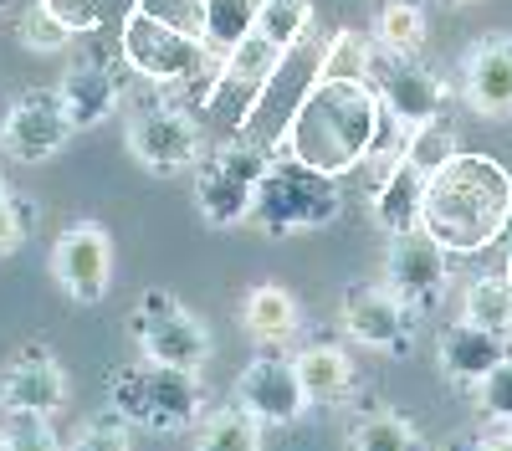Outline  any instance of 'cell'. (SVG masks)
<instances>
[{
    "label": "cell",
    "mask_w": 512,
    "mask_h": 451,
    "mask_svg": "<svg viewBox=\"0 0 512 451\" xmlns=\"http://www.w3.org/2000/svg\"><path fill=\"white\" fill-rule=\"evenodd\" d=\"M379 118H384V103L369 82H313L303 103L292 108L277 154L338 180L369 159Z\"/></svg>",
    "instance_id": "6da1fadb"
},
{
    "label": "cell",
    "mask_w": 512,
    "mask_h": 451,
    "mask_svg": "<svg viewBox=\"0 0 512 451\" xmlns=\"http://www.w3.org/2000/svg\"><path fill=\"white\" fill-rule=\"evenodd\" d=\"M512 221V175L487 154H456L425 185L420 231H431L446 252H487Z\"/></svg>",
    "instance_id": "7a4b0ae2"
},
{
    "label": "cell",
    "mask_w": 512,
    "mask_h": 451,
    "mask_svg": "<svg viewBox=\"0 0 512 451\" xmlns=\"http://www.w3.org/2000/svg\"><path fill=\"white\" fill-rule=\"evenodd\" d=\"M338 211H344V195H338L328 175L308 170V164H297L287 154H272L246 226H256L262 236H297V231H318L338 221Z\"/></svg>",
    "instance_id": "3957f363"
},
{
    "label": "cell",
    "mask_w": 512,
    "mask_h": 451,
    "mask_svg": "<svg viewBox=\"0 0 512 451\" xmlns=\"http://www.w3.org/2000/svg\"><path fill=\"white\" fill-rule=\"evenodd\" d=\"M108 400L118 410V421L128 426H144V431H180L200 416V390H195V375L190 369H169V364H154V359H139V364H123L113 369L108 380Z\"/></svg>",
    "instance_id": "277c9868"
},
{
    "label": "cell",
    "mask_w": 512,
    "mask_h": 451,
    "mask_svg": "<svg viewBox=\"0 0 512 451\" xmlns=\"http://www.w3.org/2000/svg\"><path fill=\"white\" fill-rule=\"evenodd\" d=\"M118 47H123V62L134 67L139 77L164 82V88H175V82H195V98L210 103L221 57H210L205 41H190V36H180V31H169V26L139 16V11H128Z\"/></svg>",
    "instance_id": "5b68a950"
},
{
    "label": "cell",
    "mask_w": 512,
    "mask_h": 451,
    "mask_svg": "<svg viewBox=\"0 0 512 451\" xmlns=\"http://www.w3.org/2000/svg\"><path fill=\"white\" fill-rule=\"evenodd\" d=\"M272 164V149L267 144H251V139H226L216 144L200 170H195V200H200V216L210 226H236L251 216V200H256V185H262Z\"/></svg>",
    "instance_id": "8992f818"
},
{
    "label": "cell",
    "mask_w": 512,
    "mask_h": 451,
    "mask_svg": "<svg viewBox=\"0 0 512 451\" xmlns=\"http://www.w3.org/2000/svg\"><path fill=\"white\" fill-rule=\"evenodd\" d=\"M128 154L149 175H185L200 159V123L175 103H144L128 113Z\"/></svg>",
    "instance_id": "52a82bcc"
},
{
    "label": "cell",
    "mask_w": 512,
    "mask_h": 451,
    "mask_svg": "<svg viewBox=\"0 0 512 451\" xmlns=\"http://www.w3.org/2000/svg\"><path fill=\"white\" fill-rule=\"evenodd\" d=\"M446 246L431 236V231H400L390 236V252H384V293L400 298L410 313L431 308L441 293H446Z\"/></svg>",
    "instance_id": "ba28073f"
},
{
    "label": "cell",
    "mask_w": 512,
    "mask_h": 451,
    "mask_svg": "<svg viewBox=\"0 0 512 451\" xmlns=\"http://www.w3.org/2000/svg\"><path fill=\"white\" fill-rule=\"evenodd\" d=\"M52 277L62 282V293L82 308H93L108 298L113 282V241L98 221H77L57 236L52 246Z\"/></svg>",
    "instance_id": "9c48e42d"
},
{
    "label": "cell",
    "mask_w": 512,
    "mask_h": 451,
    "mask_svg": "<svg viewBox=\"0 0 512 451\" xmlns=\"http://www.w3.org/2000/svg\"><path fill=\"white\" fill-rule=\"evenodd\" d=\"M72 139V118L57 98V88H31L6 108V123H0V144L11 149V159L21 164H41L52 159L62 144Z\"/></svg>",
    "instance_id": "30bf717a"
},
{
    "label": "cell",
    "mask_w": 512,
    "mask_h": 451,
    "mask_svg": "<svg viewBox=\"0 0 512 451\" xmlns=\"http://www.w3.org/2000/svg\"><path fill=\"white\" fill-rule=\"evenodd\" d=\"M236 400L256 426H292L308 410V390L297 380V364L282 354H262L241 369Z\"/></svg>",
    "instance_id": "8fae6325"
},
{
    "label": "cell",
    "mask_w": 512,
    "mask_h": 451,
    "mask_svg": "<svg viewBox=\"0 0 512 451\" xmlns=\"http://www.w3.org/2000/svg\"><path fill=\"white\" fill-rule=\"evenodd\" d=\"M282 62H287V57L272 47V41L251 31L241 47L221 62L216 88H210V103H205V108H226V103H231V123H236V129H246V118L256 113V103H262V93L272 88V77H277Z\"/></svg>",
    "instance_id": "7c38bea8"
},
{
    "label": "cell",
    "mask_w": 512,
    "mask_h": 451,
    "mask_svg": "<svg viewBox=\"0 0 512 451\" xmlns=\"http://www.w3.org/2000/svg\"><path fill=\"white\" fill-rule=\"evenodd\" d=\"M369 88L379 93L384 113L405 129H420L441 113V82L431 67H420L415 57H374V82Z\"/></svg>",
    "instance_id": "4fadbf2b"
},
{
    "label": "cell",
    "mask_w": 512,
    "mask_h": 451,
    "mask_svg": "<svg viewBox=\"0 0 512 451\" xmlns=\"http://www.w3.org/2000/svg\"><path fill=\"white\" fill-rule=\"evenodd\" d=\"M0 405H6L11 416H57V410L67 405L62 364L41 344H26L6 364V375H0Z\"/></svg>",
    "instance_id": "5bb4252c"
},
{
    "label": "cell",
    "mask_w": 512,
    "mask_h": 451,
    "mask_svg": "<svg viewBox=\"0 0 512 451\" xmlns=\"http://www.w3.org/2000/svg\"><path fill=\"white\" fill-rule=\"evenodd\" d=\"M344 328L349 339L364 344V349H379V354H410V339H415V313L390 298L384 287H354L344 298Z\"/></svg>",
    "instance_id": "9a60e30c"
},
{
    "label": "cell",
    "mask_w": 512,
    "mask_h": 451,
    "mask_svg": "<svg viewBox=\"0 0 512 451\" xmlns=\"http://www.w3.org/2000/svg\"><path fill=\"white\" fill-rule=\"evenodd\" d=\"M128 334H134V344L144 349V359L169 364V369H190V375H200V364L210 359L205 323H200L195 313H185V308L164 313V318L128 313Z\"/></svg>",
    "instance_id": "2e32d148"
},
{
    "label": "cell",
    "mask_w": 512,
    "mask_h": 451,
    "mask_svg": "<svg viewBox=\"0 0 512 451\" xmlns=\"http://www.w3.org/2000/svg\"><path fill=\"white\" fill-rule=\"evenodd\" d=\"M466 108L482 118H512V36H482L466 52Z\"/></svg>",
    "instance_id": "e0dca14e"
},
{
    "label": "cell",
    "mask_w": 512,
    "mask_h": 451,
    "mask_svg": "<svg viewBox=\"0 0 512 451\" xmlns=\"http://www.w3.org/2000/svg\"><path fill=\"white\" fill-rule=\"evenodd\" d=\"M57 98H62V108H67V118H72V129H93V123H103V118L118 108L123 88H118V72L108 67V57L82 52V57L67 67Z\"/></svg>",
    "instance_id": "ac0fdd59"
},
{
    "label": "cell",
    "mask_w": 512,
    "mask_h": 451,
    "mask_svg": "<svg viewBox=\"0 0 512 451\" xmlns=\"http://www.w3.org/2000/svg\"><path fill=\"white\" fill-rule=\"evenodd\" d=\"M502 359H507V334H487L466 318L441 334V369L456 385H482Z\"/></svg>",
    "instance_id": "d6986e66"
},
{
    "label": "cell",
    "mask_w": 512,
    "mask_h": 451,
    "mask_svg": "<svg viewBox=\"0 0 512 451\" xmlns=\"http://www.w3.org/2000/svg\"><path fill=\"white\" fill-rule=\"evenodd\" d=\"M425 180L415 164H395L384 180H374V195H369V211H374V221L390 231V236H400V231H420V211H425Z\"/></svg>",
    "instance_id": "ffe728a7"
},
{
    "label": "cell",
    "mask_w": 512,
    "mask_h": 451,
    "mask_svg": "<svg viewBox=\"0 0 512 451\" xmlns=\"http://www.w3.org/2000/svg\"><path fill=\"white\" fill-rule=\"evenodd\" d=\"M241 328L256 344H282L297 334V303L287 287L277 282H256L251 293L241 298Z\"/></svg>",
    "instance_id": "44dd1931"
},
{
    "label": "cell",
    "mask_w": 512,
    "mask_h": 451,
    "mask_svg": "<svg viewBox=\"0 0 512 451\" xmlns=\"http://www.w3.org/2000/svg\"><path fill=\"white\" fill-rule=\"evenodd\" d=\"M425 6L420 0H379L374 6V47L379 57H420L425 47Z\"/></svg>",
    "instance_id": "7402d4cb"
},
{
    "label": "cell",
    "mask_w": 512,
    "mask_h": 451,
    "mask_svg": "<svg viewBox=\"0 0 512 451\" xmlns=\"http://www.w3.org/2000/svg\"><path fill=\"white\" fill-rule=\"evenodd\" d=\"M292 364H297V380H303L308 400H344L354 390V364H349L344 349H333V344H313Z\"/></svg>",
    "instance_id": "603a6c76"
},
{
    "label": "cell",
    "mask_w": 512,
    "mask_h": 451,
    "mask_svg": "<svg viewBox=\"0 0 512 451\" xmlns=\"http://www.w3.org/2000/svg\"><path fill=\"white\" fill-rule=\"evenodd\" d=\"M256 16H262V0H205V47H210V57L226 62L256 31Z\"/></svg>",
    "instance_id": "cb8c5ba5"
},
{
    "label": "cell",
    "mask_w": 512,
    "mask_h": 451,
    "mask_svg": "<svg viewBox=\"0 0 512 451\" xmlns=\"http://www.w3.org/2000/svg\"><path fill=\"white\" fill-rule=\"evenodd\" d=\"M466 323L487 328V334H512V282L497 272V277H477L466 287Z\"/></svg>",
    "instance_id": "d4e9b609"
},
{
    "label": "cell",
    "mask_w": 512,
    "mask_h": 451,
    "mask_svg": "<svg viewBox=\"0 0 512 451\" xmlns=\"http://www.w3.org/2000/svg\"><path fill=\"white\" fill-rule=\"evenodd\" d=\"M313 31V6L308 0H262V16H256V36H267L282 57L297 52V41Z\"/></svg>",
    "instance_id": "484cf974"
},
{
    "label": "cell",
    "mask_w": 512,
    "mask_h": 451,
    "mask_svg": "<svg viewBox=\"0 0 512 451\" xmlns=\"http://www.w3.org/2000/svg\"><path fill=\"white\" fill-rule=\"evenodd\" d=\"M374 47L359 36V31H338L328 41V52L318 62V82H369L374 77Z\"/></svg>",
    "instance_id": "4316f807"
},
{
    "label": "cell",
    "mask_w": 512,
    "mask_h": 451,
    "mask_svg": "<svg viewBox=\"0 0 512 451\" xmlns=\"http://www.w3.org/2000/svg\"><path fill=\"white\" fill-rule=\"evenodd\" d=\"M349 451H425V441H420L415 421L395 416V410H374L369 421L354 426Z\"/></svg>",
    "instance_id": "83f0119b"
},
{
    "label": "cell",
    "mask_w": 512,
    "mask_h": 451,
    "mask_svg": "<svg viewBox=\"0 0 512 451\" xmlns=\"http://www.w3.org/2000/svg\"><path fill=\"white\" fill-rule=\"evenodd\" d=\"M195 451H262V426H256L246 410H210Z\"/></svg>",
    "instance_id": "f1b7e54d"
},
{
    "label": "cell",
    "mask_w": 512,
    "mask_h": 451,
    "mask_svg": "<svg viewBox=\"0 0 512 451\" xmlns=\"http://www.w3.org/2000/svg\"><path fill=\"white\" fill-rule=\"evenodd\" d=\"M461 149H456V129L436 113L431 123H420V129H410V144H405V164H415V170L431 180V175H441L446 164L456 159Z\"/></svg>",
    "instance_id": "f546056e"
},
{
    "label": "cell",
    "mask_w": 512,
    "mask_h": 451,
    "mask_svg": "<svg viewBox=\"0 0 512 451\" xmlns=\"http://www.w3.org/2000/svg\"><path fill=\"white\" fill-rule=\"evenodd\" d=\"M134 11L190 41H205V0H134Z\"/></svg>",
    "instance_id": "4dcf8cb0"
},
{
    "label": "cell",
    "mask_w": 512,
    "mask_h": 451,
    "mask_svg": "<svg viewBox=\"0 0 512 451\" xmlns=\"http://www.w3.org/2000/svg\"><path fill=\"white\" fill-rule=\"evenodd\" d=\"M67 41H72V26L47 6V0L26 11V21H21V47H31V52H62Z\"/></svg>",
    "instance_id": "1f68e13d"
},
{
    "label": "cell",
    "mask_w": 512,
    "mask_h": 451,
    "mask_svg": "<svg viewBox=\"0 0 512 451\" xmlns=\"http://www.w3.org/2000/svg\"><path fill=\"white\" fill-rule=\"evenodd\" d=\"M31 221H36V200H16V195L0 200V257H11L31 236Z\"/></svg>",
    "instance_id": "d6a6232c"
},
{
    "label": "cell",
    "mask_w": 512,
    "mask_h": 451,
    "mask_svg": "<svg viewBox=\"0 0 512 451\" xmlns=\"http://www.w3.org/2000/svg\"><path fill=\"white\" fill-rule=\"evenodd\" d=\"M6 451H62V441H57V431L47 426V416H11Z\"/></svg>",
    "instance_id": "836d02e7"
},
{
    "label": "cell",
    "mask_w": 512,
    "mask_h": 451,
    "mask_svg": "<svg viewBox=\"0 0 512 451\" xmlns=\"http://www.w3.org/2000/svg\"><path fill=\"white\" fill-rule=\"evenodd\" d=\"M477 400H482V410L492 421H512V354L477 385Z\"/></svg>",
    "instance_id": "e575fe53"
},
{
    "label": "cell",
    "mask_w": 512,
    "mask_h": 451,
    "mask_svg": "<svg viewBox=\"0 0 512 451\" xmlns=\"http://www.w3.org/2000/svg\"><path fill=\"white\" fill-rule=\"evenodd\" d=\"M67 451H128V431H123V421H88L72 436Z\"/></svg>",
    "instance_id": "d590c367"
},
{
    "label": "cell",
    "mask_w": 512,
    "mask_h": 451,
    "mask_svg": "<svg viewBox=\"0 0 512 451\" xmlns=\"http://www.w3.org/2000/svg\"><path fill=\"white\" fill-rule=\"evenodd\" d=\"M461 451H512V421H497L492 431H482L477 441H466Z\"/></svg>",
    "instance_id": "8d00e7d4"
},
{
    "label": "cell",
    "mask_w": 512,
    "mask_h": 451,
    "mask_svg": "<svg viewBox=\"0 0 512 451\" xmlns=\"http://www.w3.org/2000/svg\"><path fill=\"white\" fill-rule=\"evenodd\" d=\"M502 277H507V282H512V252H507V272H502Z\"/></svg>",
    "instance_id": "74e56055"
},
{
    "label": "cell",
    "mask_w": 512,
    "mask_h": 451,
    "mask_svg": "<svg viewBox=\"0 0 512 451\" xmlns=\"http://www.w3.org/2000/svg\"><path fill=\"white\" fill-rule=\"evenodd\" d=\"M6 195H11V190H6V180H0V200H6Z\"/></svg>",
    "instance_id": "f35d334b"
},
{
    "label": "cell",
    "mask_w": 512,
    "mask_h": 451,
    "mask_svg": "<svg viewBox=\"0 0 512 451\" xmlns=\"http://www.w3.org/2000/svg\"><path fill=\"white\" fill-rule=\"evenodd\" d=\"M0 451H6V431H0Z\"/></svg>",
    "instance_id": "ab89813d"
},
{
    "label": "cell",
    "mask_w": 512,
    "mask_h": 451,
    "mask_svg": "<svg viewBox=\"0 0 512 451\" xmlns=\"http://www.w3.org/2000/svg\"><path fill=\"white\" fill-rule=\"evenodd\" d=\"M456 6H472V0H456Z\"/></svg>",
    "instance_id": "60d3db41"
},
{
    "label": "cell",
    "mask_w": 512,
    "mask_h": 451,
    "mask_svg": "<svg viewBox=\"0 0 512 451\" xmlns=\"http://www.w3.org/2000/svg\"><path fill=\"white\" fill-rule=\"evenodd\" d=\"M0 123H6V113H0Z\"/></svg>",
    "instance_id": "b9f144b4"
}]
</instances>
